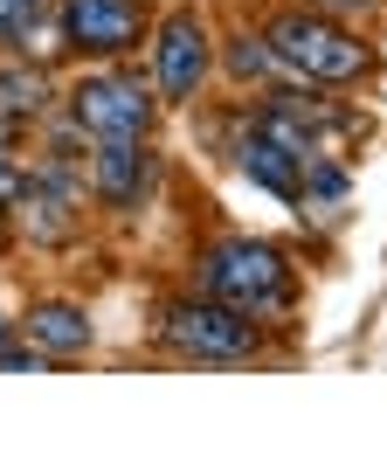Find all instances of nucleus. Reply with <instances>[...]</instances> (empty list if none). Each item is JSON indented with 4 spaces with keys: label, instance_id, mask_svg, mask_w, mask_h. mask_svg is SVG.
<instances>
[{
    "label": "nucleus",
    "instance_id": "nucleus-1",
    "mask_svg": "<svg viewBox=\"0 0 387 457\" xmlns=\"http://www.w3.org/2000/svg\"><path fill=\"white\" fill-rule=\"evenodd\" d=\"M194 278H201L208 298H221V305H235L249 319H276V312H291V298H298V278H291L284 250L263 243V236H215L194 257Z\"/></svg>",
    "mask_w": 387,
    "mask_h": 457
},
{
    "label": "nucleus",
    "instance_id": "nucleus-2",
    "mask_svg": "<svg viewBox=\"0 0 387 457\" xmlns=\"http://www.w3.org/2000/svg\"><path fill=\"white\" fill-rule=\"evenodd\" d=\"M270 49L276 62L304 77V84H366L374 77V42H359L353 21H339V14H318V7H284L270 29Z\"/></svg>",
    "mask_w": 387,
    "mask_h": 457
},
{
    "label": "nucleus",
    "instance_id": "nucleus-3",
    "mask_svg": "<svg viewBox=\"0 0 387 457\" xmlns=\"http://www.w3.org/2000/svg\"><path fill=\"white\" fill-rule=\"evenodd\" d=\"M152 340L173 353V361H201V368H235V361H256L263 353V333H256V319L235 312V305H221L208 291H194V298H173L152 326Z\"/></svg>",
    "mask_w": 387,
    "mask_h": 457
},
{
    "label": "nucleus",
    "instance_id": "nucleus-4",
    "mask_svg": "<svg viewBox=\"0 0 387 457\" xmlns=\"http://www.w3.org/2000/svg\"><path fill=\"white\" fill-rule=\"evenodd\" d=\"M62 104L90 139H152V118H160L166 97L132 70H83L62 90Z\"/></svg>",
    "mask_w": 387,
    "mask_h": 457
},
{
    "label": "nucleus",
    "instance_id": "nucleus-5",
    "mask_svg": "<svg viewBox=\"0 0 387 457\" xmlns=\"http://www.w3.org/2000/svg\"><path fill=\"white\" fill-rule=\"evenodd\" d=\"M152 0H62L55 7V29H62V49L90 62L132 56L138 42H152Z\"/></svg>",
    "mask_w": 387,
    "mask_h": 457
},
{
    "label": "nucleus",
    "instance_id": "nucleus-6",
    "mask_svg": "<svg viewBox=\"0 0 387 457\" xmlns=\"http://www.w3.org/2000/svg\"><path fill=\"white\" fill-rule=\"evenodd\" d=\"M215 70V35L201 21V7H166L152 21V90L166 104H194Z\"/></svg>",
    "mask_w": 387,
    "mask_h": 457
},
{
    "label": "nucleus",
    "instance_id": "nucleus-7",
    "mask_svg": "<svg viewBox=\"0 0 387 457\" xmlns=\"http://www.w3.org/2000/svg\"><path fill=\"white\" fill-rule=\"evenodd\" d=\"M90 195L118 208V215H138L145 195H152V145L145 139H90Z\"/></svg>",
    "mask_w": 387,
    "mask_h": 457
},
{
    "label": "nucleus",
    "instance_id": "nucleus-8",
    "mask_svg": "<svg viewBox=\"0 0 387 457\" xmlns=\"http://www.w3.org/2000/svg\"><path fill=\"white\" fill-rule=\"evenodd\" d=\"M14 333H21L35 353H49V361H77V353H90V346H97L90 312H83V305H70V298H35Z\"/></svg>",
    "mask_w": 387,
    "mask_h": 457
},
{
    "label": "nucleus",
    "instance_id": "nucleus-9",
    "mask_svg": "<svg viewBox=\"0 0 387 457\" xmlns=\"http://www.w3.org/2000/svg\"><path fill=\"white\" fill-rule=\"evenodd\" d=\"M235 160H243V173L256 180V187H270L276 201H298L304 195V153H298V145H284L276 132H263V125H249V132H243Z\"/></svg>",
    "mask_w": 387,
    "mask_h": 457
},
{
    "label": "nucleus",
    "instance_id": "nucleus-10",
    "mask_svg": "<svg viewBox=\"0 0 387 457\" xmlns=\"http://www.w3.org/2000/svg\"><path fill=\"white\" fill-rule=\"evenodd\" d=\"M55 77L42 70V62H28V56H14V62H0V125L7 132H28V125H42V118L55 112Z\"/></svg>",
    "mask_w": 387,
    "mask_h": 457
},
{
    "label": "nucleus",
    "instance_id": "nucleus-11",
    "mask_svg": "<svg viewBox=\"0 0 387 457\" xmlns=\"http://www.w3.org/2000/svg\"><path fill=\"white\" fill-rule=\"evenodd\" d=\"M270 70H284L276 62V49H270V35H228V77L235 84H256V77H270Z\"/></svg>",
    "mask_w": 387,
    "mask_h": 457
},
{
    "label": "nucleus",
    "instance_id": "nucleus-12",
    "mask_svg": "<svg viewBox=\"0 0 387 457\" xmlns=\"http://www.w3.org/2000/svg\"><path fill=\"white\" fill-rule=\"evenodd\" d=\"M42 14H49V0H0V49H35Z\"/></svg>",
    "mask_w": 387,
    "mask_h": 457
},
{
    "label": "nucleus",
    "instance_id": "nucleus-13",
    "mask_svg": "<svg viewBox=\"0 0 387 457\" xmlns=\"http://www.w3.org/2000/svg\"><path fill=\"white\" fill-rule=\"evenodd\" d=\"M304 7H318V14H339V21H374V14H381V0H304Z\"/></svg>",
    "mask_w": 387,
    "mask_h": 457
},
{
    "label": "nucleus",
    "instance_id": "nucleus-14",
    "mask_svg": "<svg viewBox=\"0 0 387 457\" xmlns=\"http://www.w3.org/2000/svg\"><path fill=\"white\" fill-rule=\"evenodd\" d=\"M21 180H28V173H14L7 160H0V215H7L14 201H21Z\"/></svg>",
    "mask_w": 387,
    "mask_h": 457
},
{
    "label": "nucleus",
    "instance_id": "nucleus-15",
    "mask_svg": "<svg viewBox=\"0 0 387 457\" xmlns=\"http://www.w3.org/2000/svg\"><path fill=\"white\" fill-rule=\"evenodd\" d=\"M7 139H14V132H7V125H0V160H7Z\"/></svg>",
    "mask_w": 387,
    "mask_h": 457
},
{
    "label": "nucleus",
    "instance_id": "nucleus-16",
    "mask_svg": "<svg viewBox=\"0 0 387 457\" xmlns=\"http://www.w3.org/2000/svg\"><path fill=\"white\" fill-rule=\"evenodd\" d=\"M7 340H14V326H7V319H0V346H7Z\"/></svg>",
    "mask_w": 387,
    "mask_h": 457
}]
</instances>
